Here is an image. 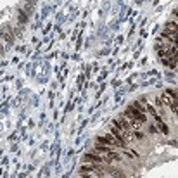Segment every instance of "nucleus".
Listing matches in <instances>:
<instances>
[{"instance_id":"obj_1","label":"nucleus","mask_w":178,"mask_h":178,"mask_svg":"<svg viewBox=\"0 0 178 178\" xmlns=\"http://www.w3.org/2000/svg\"><path fill=\"white\" fill-rule=\"evenodd\" d=\"M0 38H2V40L5 42V45H9V47L14 45V42H16V35H14V31H12V28L9 26V24L0 26Z\"/></svg>"},{"instance_id":"obj_2","label":"nucleus","mask_w":178,"mask_h":178,"mask_svg":"<svg viewBox=\"0 0 178 178\" xmlns=\"http://www.w3.org/2000/svg\"><path fill=\"white\" fill-rule=\"evenodd\" d=\"M124 114H126L130 119H137V121H138V123H142V124L147 123V114L145 113H140V111H138V109H135L133 106H128V107H126V111H124Z\"/></svg>"},{"instance_id":"obj_3","label":"nucleus","mask_w":178,"mask_h":178,"mask_svg":"<svg viewBox=\"0 0 178 178\" xmlns=\"http://www.w3.org/2000/svg\"><path fill=\"white\" fill-rule=\"evenodd\" d=\"M81 162H95V164H104V157L97 152H86L81 157Z\"/></svg>"},{"instance_id":"obj_4","label":"nucleus","mask_w":178,"mask_h":178,"mask_svg":"<svg viewBox=\"0 0 178 178\" xmlns=\"http://www.w3.org/2000/svg\"><path fill=\"white\" fill-rule=\"evenodd\" d=\"M104 162H119L121 161V156H119L118 152H116V149L111 152H107V154H104Z\"/></svg>"},{"instance_id":"obj_5","label":"nucleus","mask_w":178,"mask_h":178,"mask_svg":"<svg viewBox=\"0 0 178 178\" xmlns=\"http://www.w3.org/2000/svg\"><path fill=\"white\" fill-rule=\"evenodd\" d=\"M17 24H19V26H26L28 24V14L23 11V9L17 11Z\"/></svg>"},{"instance_id":"obj_6","label":"nucleus","mask_w":178,"mask_h":178,"mask_svg":"<svg viewBox=\"0 0 178 178\" xmlns=\"http://www.w3.org/2000/svg\"><path fill=\"white\" fill-rule=\"evenodd\" d=\"M154 123H156V128L161 130V133H164V135H168L169 133V130H168V126L164 124V121H162V118H157L154 119Z\"/></svg>"},{"instance_id":"obj_7","label":"nucleus","mask_w":178,"mask_h":178,"mask_svg":"<svg viewBox=\"0 0 178 178\" xmlns=\"http://www.w3.org/2000/svg\"><path fill=\"white\" fill-rule=\"evenodd\" d=\"M5 49H7V45H4V43H2V38H0V55L5 54Z\"/></svg>"}]
</instances>
